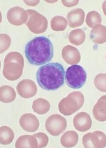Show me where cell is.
Segmentation results:
<instances>
[{"label": "cell", "mask_w": 106, "mask_h": 148, "mask_svg": "<svg viewBox=\"0 0 106 148\" xmlns=\"http://www.w3.org/2000/svg\"><path fill=\"white\" fill-rule=\"evenodd\" d=\"M25 54L32 65L39 66L51 61L54 55V48L50 40L44 36L33 38L25 47Z\"/></svg>", "instance_id": "6da1fadb"}, {"label": "cell", "mask_w": 106, "mask_h": 148, "mask_svg": "<svg viewBox=\"0 0 106 148\" xmlns=\"http://www.w3.org/2000/svg\"><path fill=\"white\" fill-rule=\"evenodd\" d=\"M64 76L63 66L57 62L42 66L36 74L38 85L42 89L49 91L56 90L63 86Z\"/></svg>", "instance_id": "7a4b0ae2"}, {"label": "cell", "mask_w": 106, "mask_h": 148, "mask_svg": "<svg viewBox=\"0 0 106 148\" xmlns=\"http://www.w3.org/2000/svg\"><path fill=\"white\" fill-rule=\"evenodd\" d=\"M3 75L7 80L16 81L22 75L24 60L21 54L12 52L6 56L4 60Z\"/></svg>", "instance_id": "3957f363"}, {"label": "cell", "mask_w": 106, "mask_h": 148, "mask_svg": "<svg viewBox=\"0 0 106 148\" xmlns=\"http://www.w3.org/2000/svg\"><path fill=\"white\" fill-rule=\"evenodd\" d=\"M84 101V96L82 92H73L61 100L59 103L58 107L59 111L63 115H71L82 108Z\"/></svg>", "instance_id": "277c9868"}, {"label": "cell", "mask_w": 106, "mask_h": 148, "mask_svg": "<svg viewBox=\"0 0 106 148\" xmlns=\"http://www.w3.org/2000/svg\"><path fill=\"white\" fill-rule=\"evenodd\" d=\"M87 74L83 68L75 64L66 70L65 80L67 85L73 89H79L84 86L87 80Z\"/></svg>", "instance_id": "5b68a950"}, {"label": "cell", "mask_w": 106, "mask_h": 148, "mask_svg": "<svg viewBox=\"0 0 106 148\" xmlns=\"http://www.w3.org/2000/svg\"><path fill=\"white\" fill-rule=\"evenodd\" d=\"M27 12L28 19L25 24L30 31L35 34L44 33L48 27L46 18L35 10H27Z\"/></svg>", "instance_id": "8992f818"}, {"label": "cell", "mask_w": 106, "mask_h": 148, "mask_svg": "<svg viewBox=\"0 0 106 148\" xmlns=\"http://www.w3.org/2000/svg\"><path fill=\"white\" fill-rule=\"evenodd\" d=\"M66 127L67 121L60 114H53L48 118L46 121V129L52 136L60 135L66 130Z\"/></svg>", "instance_id": "52a82bcc"}, {"label": "cell", "mask_w": 106, "mask_h": 148, "mask_svg": "<svg viewBox=\"0 0 106 148\" xmlns=\"http://www.w3.org/2000/svg\"><path fill=\"white\" fill-rule=\"evenodd\" d=\"M82 141L85 148H105L106 146V135L102 131H94L85 134Z\"/></svg>", "instance_id": "ba28073f"}, {"label": "cell", "mask_w": 106, "mask_h": 148, "mask_svg": "<svg viewBox=\"0 0 106 148\" xmlns=\"http://www.w3.org/2000/svg\"><path fill=\"white\" fill-rule=\"evenodd\" d=\"M16 90L18 94L25 99L33 97L37 92V85L30 79H24L20 82L16 86Z\"/></svg>", "instance_id": "9c48e42d"}, {"label": "cell", "mask_w": 106, "mask_h": 148, "mask_svg": "<svg viewBox=\"0 0 106 148\" xmlns=\"http://www.w3.org/2000/svg\"><path fill=\"white\" fill-rule=\"evenodd\" d=\"M7 18L9 23L15 26H20L27 22L28 16L27 11L21 7L11 8L7 12Z\"/></svg>", "instance_id": "30bf717a"}, {"label": "cell", "mask_w": 106, "mask_h": 148, "mask_svg": "<svg viewBox=\"0 0 106 148\" xmlns=\"http://www.w3.org/2000/svg\"><path fill=\"white\" fill-rule=\"evenodd\" d=\"M19 123L24 130L30 133L37 131L40 125L37 116L31 113L25 114L22 116L20 119Z\"/></svg>", "instance_id": "8fae6325"}, {"label": "cell", "mask_w": 106, "mask_h": 148, "mask_svg": "<svg viewBox=\"0 0 106 148\" xmlns=\"http://www.w3.org/2000/svg\"><path fill=\"white\" fill-rule=\"evenodd\" d=\"M74 126L77 130L80 132H85L91 128L92 121L89 114L86 112H81L74 118Z\"/></svg>", "instance_id": "7c38bea8"}, {"label": "cell", "mask_w": 106, "mask_h": 148, "mask_svg": "<svg viewBox=\"0 0 106 148\" xmlns=\"http://www.w3.org/2000/svg\"><path fill=\"white\" fill-rule=\"evenodd\" d=\"M62 56L65 62L70 65L78 64L81 59V54L77 49L70 45L63 48Z\"/></svg>", "instance_id": "4fadbf2b"}, {"label": "cell", "mask_w": 106, "mask_h": 148, "mask_svg": "<svg viewBox=\"0 0 106 148\" xmlns=\"http://www.w3.org/2000/svg\"><path fill=\"white\" fill-rule=\"evenodd\" d=\"M85 12L81 9H74L68 12L67 18L68 25L71 28H76L82 25L84 23Z\"/></svg>", "instance_id": "5bb4252c"}, {"label": "cell", "mask_w": 106, "mask_h": 148, "mask_svg": "<svg viewBox=\"0 0 106 148\" xmlns=\"http://www.w3.org/2000/svg\"><path fill=\"white\" fill-rule=\"evenodd\" d=\"M92 113L96 120L100 122L106 121V95L98 99L93 108Z\"/></svg>", "instance_id": "9a60e30c"}, {"label": "cell", "mask_w": 106, "mask_h": 148, "mask_svg": "<svg viewBox=\"0 0 106 148\" xmlns=\"http://www.w3.org/2000/svg\"><path fill=\"white\" fill-rule=\"evenodd\" d=\"M90 39L94 43L102 44L106 42V27L102 25L95 26L91 31Z\"/></svg>", "instance_id": "2e32d148"}, {"label": "cell", "mask_w": 106, "mask_h": 148, "mask_svg": "<svg viewBox=\"0 0 106 148\" xmlns=\"http://www.w3.org/2000/svg\"><path fill=\"white\" fill-rule=\"evenodd\" d=\"M15 147L16 148H38V142L33 135H23L18 138Z\"/></svg>", "instance_id": "e0dca14e"}, {"label": "cell", "mask_w": 106, "mask_h": 148, "mask_svg": "<svg viewBox=\"0 0 106 148\" xmlns=\"http://www.w3.org/2000/svg\"><path fill=\"white\" fill-rule=\"evenodd\" d=\"M79 135L75 131H67L63 134L61 139V143L63 147L71 148L75 146L78 142Z\"/></svg>", "instance_id": "ac0fdd59"}, {"label": "cell", "mask_w": 106, "mask_h": 148, "mask_svg": "<svg viewBox=\"0 0 106 148\" xmlns=\"http://www.w3.org/2000/svg\"><path fill=\"white\" fill-rule=\"evenodd\" d=\"M16 93L14 88L9 86H2L0 88V100L2 103H8L16 99Z\"/></svg>", "instance_id": "d6986e66"}, {"label": "cell", "mask_w": 106, "mask_h": 148, "mask_svg": "<svg viewBox=\"0 0 106 148\" xmlns=\"http://www.w3.org/2000/svg\"><path fill=\"white\" fill-rule=\"evenodd\" d=\"M50 104L48 101L43 98H38L33 102L32 109L38 114L42 115L47 113L50 109Z\"/></svg>", "instance_id": "ffe728a7"}, {"label": "cell", "mask_w": 106, "mask_h": 148, "mask_svg": "<svg viewBox=\"0 0 106 148\" xmlns=\"http://www.w3.org/2000/svg\"><path fill=\"white\" fill-rule=\"evenodd\" d=\"M14 132L11 128L2 126L0 128V143L3 145L10 144L14 139Z\"/></svg>", "instance_id": "44dd1931"}, {"label": "cell", "mask_w": 106, "mask_h": 148, "mask_svg": "<svg viewBox=\"0 0 106 148\" xmlns=\"http://www.w3.org/2000/svg\"><path fill=\"white\" fill-rule=\"evenodd\" d=\"M86 38L85 32L81 29H77L70 32L68 36L70 42L76 46L84 43Z\"/></svg>", "instance_id": "7402d4cb"}, {"label": "cell", "mask_w": 106, "mask_h": 148, "mask_svg": "<svg viewBox=\"0 0 106 148\" xmlns=\"http://www.w3.org/2000/svg\"><path fill=\"white\" fill-rule=\"evenodd\" d=\"M51 28L56 31H63L67 25V21L63 16H56L51 21Z\"/></svg>", "instance_id": "603a6c76"}, {"label": "cell", "mask_w": 106, "mask_h": 148, "mask_svg": "<svg viewBox=\"0 0 106 148\" xmlns=\"http://www.w3.org/2000/svg\"><path fill=\"white\" fill-rule=\"evenodd\" d=\"M86 23L90 28H93L102 22L101 16L98 12L96 11L89 12L87 14L86 19Z\"/></svg>", "instance_id": "cb8c5ba5"}, {"label": "cell", "mask_w": 106, "mask_h": 148, "mask_svg": "<svg viewBox=\"0 0 106 148\" xmlns=\"http://www.w3.org/2000/svg\"><path fill=\"white\" fill-rule=\"evenodd\" d=\"M94 84L98 90L102 92H106V74L100 73L96 76Z\"/></svg>", "instance_id": "d4e9b609"}, {"label": "cell", "mask_w": 106, "mask_h": 148, "mask_svg": "<svg viewBox=\"0 0 106 148\" xmlns=\"http://www.w3.org/2000/svg\"><path fill=\"white\" fill-rule=\"evenodd\" d=\"M37 138L38 143V148L45 147L49 142V138L44 133H39L33 134Z\"/></svg>", "instance_id": "484cf974"}, {"label": "cell", "mask_w": 106, "mask_h": 148, "mask_svg": "<svg viewBox=\"0 0 106 148\" xmlns=\"http://www.w3.org/2000/svg\"><path fill=\"white\" fill-rule=\"evenodd\" d=\"M11 39L8 35L6 34L1 35V53L8 49L11 45Z\"/></svg>", "instance_id": "4316f807"}, {"label": "cell", "mask_w": 106, "mask_h": 148, "mask_svg": "<svg viewBox=\"0 0 106 148\" xmlns=\"http://www.w3.org/2000/svg\"><path fill=\"white\" fill-rule=\"evenodd\" d=\"M62 3L64 6L67 7H71L75 6L79 3V1H62Z\"/></svg>", "instance_id": "83f0119b"}, {"label": "cell", "mask_w": 106, "mask_h": 148, "mask_svg": "<svg viewBox=\"0 0 106 148\" xmlns=\"http://www.w3.org/2000/svg\"><path fill=\"white\" fill-rule=\"evenodd\" d=\"M102 9L105 15L106 16V1L103 2L102 5Z\"/></svg>", "instance_id": "f1b7e54d"}, {"label": "cell", "mask_w": 106, "mask_h": 148, "mask_svg": "<svg viewBox=\"0 0 106 148\" xmlns=\"http://www.w3.org/2000/svg\"></svg>", "instance_id": "f546056e"}]
</instances>
